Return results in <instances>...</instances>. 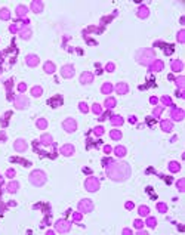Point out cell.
<instances>
[{"label":"cell","mask_w":185,"mask_h":235,"mask_svg":"<svg viewBox=\"0 0 185 235\" xmlns=\"http://www.w3.org/2000/svg\"><path fill=\"white\" fill-rule=\"evenodd\" d=\"M133 225H135V228H136V229H141V228L144 226V223H142V220H139V219H136V220L133 222Z\"/></svg>","instance_id":"51"},{"label":"cell","mask_w":185,"mask_h":235,"mask_svg":"<svg viewBox=\"0 0 185 235\" xmlns=\"http://www.w3.org/2000/svg\"><path fill=\"white\" fill-rule=\"evenodd\" d=\"M155 59V55H154V50L150 49V47H144V49H139L138 53H136V61L141 64V65H147L150 67L151 62Z\"/></svg>","instance_id":"2"},{"label":"cell","mask_w":185,"mask_h":235,"mask_svg":"<svg viewBox=\"0 0 185 235\" xmlns=\"http://www.w3.org/2000/svg\"><path fill=\"white\" fill-rule=\"evenodd\" d=\"M175 83H176V86H178V89H185V77H176L175 78Z\"/></svg>","instance_id":"35"},{"label":"cell","mask_w":185,"mask_h":235,"mask_svg":"<svg viewBox=\"0 0 185 235\" xmlns=\"http://www.w3.org/2000/svg\"><path fill=\"white\" fill-rule=\"evenodd\" d=\"M104 152H105V154H110V152H111V147H110V145H105V147H104Z\"/></svg>","instance_id":"55"},{"label":"cell","mask_w":185,"mask_h":235,"mask_svg":"<svg viewBox=\"0 0 185 235\" xmlns=\"http://www.w3.org/2000/svg\"><path fill=\"white\" fill-rule=\"evenodd\" d=\"M160 127H161V130L163 132H172L173 130V123L170 121V120H163L161 123H160Z\"/></svg>","instance_id":"20"},{"label":"cell","mask_w":185,"mask_h":235,"mask_svg":"<svg viewBox=\"0 0 185 235\" xmlns=\"http://www.w3.org/2000/svg\"><path fill=\"white\" fill-rule=\"evenodd\" d=\"M55 229H56L59 234H67V232H70V229H71V223H70L68 220H65V219H59V220H56V223H55Z\"/></svg>","instance_id":"6"},{"label":"cell","mask_w":185,"mask_h":235,"mask_svg":"<svg viewBox=\"0 0 185 235\" xmlns=\"http://www.w3.org/2000/svg\"><path fill=\"white\" fill-rule=\"evenodd\" d=\"M123 123H125L123 117H120V115H111V124L113 126H122Z\"/></svg>","instance_id":"26"},{"label":"cell","mask_w":185,"mask_h":235,"mask_svg":"<svg viewBox=\"0 0 185 235\" xmlns=\"http://www.w3.org/2000/svg\"><path fill=\"white\" fill-rule=\"evenodd\" d=\"M2 180H3V178H2V175H0V182H2Z\"/></svg>","instance_id":"61"},{"label":"cell","mask_w":185,"mask_h":235,"mask_svg":"<svg viewBox=\"0 0 185 235\" xmlns=\"http://www.w3.org/2000/svg\"><path fill=\"white\" fill-rule=\"evenodd\" d=\"M84 188H86V191H89V192H96V191L99 189V180H98V178L89 176V178L86 179V182H84Z\"/></svg>","instance_id":"4"},{"label":"cell","mask_w":185,"mask_h":235,"mask_svg":"<svg viewBox=\"0 0 185 235\" xmlns=\"http://www.w3.org/2000/svg\"><path fill=\"white\" fill-rule=\"evenodd\" d=\"M116 70V65L113 64V62H108L107 65H105V71H108V73H113Z\"/></svg>","instance_id":"47"},{"label":"cell","mask_w":185,"mask_h":235,"mask_svg":"<svg viewBox=\"0 0 185 235\" xmlns=\"http://www.w3.org/2000/svg\"><path fill=\"white\" fill-rule=\"evenodd\" d=\"M126 152H127V151H126V148H125V147H122V145H119V147H116V148H114V154H116L119 158L125 157V155H126Z\"/></svg>","instance_id":"28"},{"label":"cell","mask_w":185,"mask_h":235,"mask_svg":"<svg viewBox=\"0 0 185 235\" xmlns=\"http://www.w3.org/2000/svg\"><path fill=\"white\" fill-rule=\"evenodd\" d=\"M27 142L24 141V139H17L15 141V144H14V148H15V151H18V152H24L25 149H27Z\"/></svg>","instance_id":"17"},{"label":"cell","mask_w":185,"mask_h":235,"mask_svg":"<svg viewBox=\"0 0 185 235\" xmlns=\"http://www.w3.org/2000/svg\"><path fill=\"white\" fill-rule=\"evenodd\" d=\"M148 68H150V71H154V73H157V71H163L164 64H163V61H160V59H154Z\"/></svg>","instance_id":"12"},{"label":"cell","mask_w":185,"mask_h":235,"mask_svg":"<svg viewBox=\"0 0 185 235\" xmlns=\"http://www.w3.org/2000/svg\"><path fill=\"white\" fill-rule=\"evenodd\" d=\"M116 103H117V102H116L114 98H107L105 102H104V106H105L107 109H113V108L116 106Z\"/></svg>","instance_id":"29"},{"label":"cell","mask_w":185,"mask_h":235,"mask_svg":"<svg viewBox=\"0 0 185 235\" xmlns=\"http://www.w3.org/2000/svg\"><path fill=\"white\" fill-rule=\"evenodd\" d=\"M138 213H139V216L147 217V216H150V208H148L147 206H141V207L138 208Z\"/></svg>","instance_id":"34"},{"label":"cell","mask_w":185,"mask_h":235,"mask_svg":"<svg viewBox=\"0 0 185 235\" xmlns=\"http://www.w3.org/2000/svg\"><path fill=\"white\" fill-rule=\"evenodd\" d=\"M123 234H125V235H130L132 231H130V229H123Z\"/></svg>","instance_id":"60"},{"label":"cell","mask_w":185,"mask_h":235,"mask_svg":"<svg viewBox=\"0 0 185 235\" xmlns=\"http://www.w3.org/2000/svg\"><path fill=\"white\" fill-rule=\"evenodd\" d=\"M122 136H123V135H122V132H120V130H117V129H114V130H111V132H110V138H111V139H114V141H120V139H122Z\"/></svg>","instance_id":"32"},{"label":"cell","mask_w":185,"mask_h":235,"mask_svg":"<svg viewBox=\"0 0 185 235\" xmlns=\"http://www.w3.org/2000/svg\"><path fill=\"white\" fill-rule=\"evenodd\" d=\"M170 117H172L173 120H176V121H181V120H184L185 112H184L182 109H178L175 105H172V109H170Z\"/></svg>","instance_id":"9"},{"label":"cell","mask_w":185,"mask_h":235,"mask_svg":"<svg viewBox=\"0 0 185 235\" xmlns=\"http://www.w3.org/2000/svg\"><path fill=\"white\" fill-rule=\"evenodd\" d=\"M31 95H33L34 98H39V96L43 95V89H42L40 86H34V87H31Z\"/></svg>","instance_id":"31"},{"label":"cell","mask_w":185,"mask_h":235,"mask_svg":"<svg viewBox=\"0 0 185 235\" xmlns=\"http://www.w3.org/2000/svg\"><path fill=\"white\" fill-rule=\"evenodd\" d=\"M105 172H107V176L116 182H123L130 178V166L125 161H111L107 166Z\"/></svg>","instance_id":"1"},{"label":"cell","mask_w":185,"mask_h":235,"mask_svg":"<svg viewBox=\"0 0 185 235\" xmlns=\"http://www.w3.org/2000/svg\"><path fill=\"white\" fill-rule=\"evenodd\" d=\"M9 18H11V12H9V9H6V8L0 9V19H3V21H8Z\"/></svg>","instance_id":"30"},{"label":"cell","mask_w":185,"mask_h":235,"mask_svg":"<svg viewBox=\"0 0 185 235\" xmlns=\"http://www.w3.org/2000/svg\"><path fill=\"white\" fill-rule=\"evenodd\" d=\"M27 14H28V9H27L25 6H22V5H21V6H18V8H17V17H18V18H25V17H27Z\"/></svg>","instance_id":"24"},{"label":"cell","mask_w":185,"mask_h":235,"mask_svg":"<svg viewBox=\"0 0 185 235\" xmlns=\"http://www.w3.org/2000/svg\"><path fill=\"white\" fill-rule=\"evenodd\" d=\"M145 225H148L150 228H155V225H157L155 217H150V216H147V223H145Z\"/></svg>","instance_id":"40"},{"label":"cell","mask_w":185,"mask_h":235,"mask_svg":"<svg viewBox=\"0 0 185 235\" xmlns=\"http://www.w3.org/2000/svg\"><path fill=\"white\" fill-rule=\"evenodd\" d=\"M11 115H12V112L9 111V112H6V114L2 117V126H6V124H8V120H9L8 117H11Z\"/></svg>","instance_id":"45"},{"label":"cell","mask_w":185,"mask_h":235,"mask_svg":"<svg viewBox=\"0 0 185 235\" xmlns=\"http://www.w3.org/2000/svg\"><path fill=\"white\" fill-rule=\"evenodd\" d=\"M74 67L73 65H64L62 68H61V75L64 77V78H71L73 75H74Z\"/></svg>","instance_id":"10"},{"label":"cell","mask_w":185,"mask_h":235,"mask_svg":"<svg viewBox=\"0 0 185 235\" xmlns=\"http://www.w3.org/2000/svg\"><path fill=\"white\" fill-rule=\"evenodd\" d=\"M6 189H8V192H11V194H15L18 189H19V183L18 182H15V180H12L8 186H6Z\"/></svg>","instance_id":"25"},{"label":"cell","mask_w":185,"mask_h":235,"mask_svg":"<svg viewBox=\"0 0 185 235\" xmlns=\"http://www.w3.org/2000/svg\"><path fill=\"white\" fill-rule=\"evenodd\" d=\"M157 210H158L160 213H166V211H167V206H166L164 203H157Z\"/></svg>","instance_id":"41"},{"label":"cell","mask_w":185,"mask_h":235,"mask_svg":"<svg viewBox=\"0 0 185 235\" xmlns=\"http://www.w3.org/2000/svg\"><path fill=\"white\" fill-rule=\"evenodd\" d=\"M74 147L71 145V144H65V145H62L61 147V149H59V152L62 154V155H65V157H70V155H73L74 154Z\"/></svg>","instance_id":"13"},{"label":"cell","mask_w":185,"mask_h":235,"mask_svg":"<svg viewBox=\"0 0 185 235\" xmlns=\"http://www.w3.org/2000/svg\"><path fill=\"white\" fill-rule=\"evenodd\" d=\"M28 98L25 96V95H17V98L14 99V105L18 108V109H25L27 106H28Z\"/></svg>","instance_id":"7"},{"label":"cell","mask_w":185,"mask_h":235,"mask_svg":"<svg viewBox=\"0 0 185 235\" xmlns=\"http://www.w3.org/2000/svg\"><path fill=\"white\" fill-rule=\"evenodd\" d=\"M178 42L179 43H185V30H181L178 33Z\"/></svg>","instance_id":"42"},{"label":"cell","mask_w":185,"mask_h":235,"mask_svg":"<svg viewBox=\"0 0 185 235\" xmlns=\"http://www.w3.org/2000/svg\"><path fill=\"white\" fill-rule=\"evenodd\" d=\"M173 47H175V46H172V45H167V46H166V49H164V53H166V55H170V53L173 52Z\"/></svg>","instance_id":"49"},{"label":"cell","mask_w":185,"mask_h":235,"mask_svg":"<svg viewBox=\"0 0 185 235\" xmlns=\"http://www.w3.org/2000/svg\"><path fill=\"white\" fill-rule=\"evenodd\" d=\"M94 133H95L96 136H102V135H104V127H102V126L95 127V129H94Z\"/></svg>","instance_id":"44"},{"label":"cell","mask_w":185,"mask_h":235,"mask_svg":"<svg viewBox=\"0 0 185 235\" xmlns=\"http://www.w3.org/2000/svg\"><path fill=\"white\" fill-rule=\"evenodd\" d=\"M126 208H127V210H132V208H133V203H132V201H127V203H126Z\"/></svg>","instance_id":"56"},{"label":"cell","mask_w":185,"mask_h":235,"mask_svg":"<svg viewBox=\"0 0 185 235\" xmlns=\"http://www.w3.org/2000/svg\"><path fill=\"white\" fill-rule=\"evenodd\" d=\"M62 127H64V130H65V132L73 133V132H76V130H77V123H76V120H74V119H67V120H64Z\"/></svg>","instance_id":"8"},{"label":"cell","mask_w":185,"mask_h":235,"mask_svg":"<svg viewBox=\"0 0 185 235\" xmlns=\"http://www.w3.org/2000/svg\"><path fill=\"white\" fill-rule=\"evenodd\" d=\"M31 11L34 12V14H40V12H43V2L42 0H34V2H31Z\"/></svg>","instance_id":"14"},{"label":"cell","mask_w":185,"mask_h":235,"mask_svg":"<svg viewBox=\"0 0 185 235\" xmlns=\"http://www.w3.org/2000/svg\"><path fill=\"white\" fill-rule=\"evenodd\" d=\"M39 62H40V59L37 55H27V58H25V64L28 67H37Z\"/></svg>","instance_id":"15"},{"label":"cell","mask_w":185,"mask_h":235,"mask_svg":"<svg viewBox=\"0 0 185 235\" xmlns=\"http://www.w3.org/2000/svg\"><path fill=\"white\" fill-rule=\"evenodd\" d=\"M161 102H163L164 105H167V106H172V105H173V103H172V99H170L169 96H163V98H161Z\"/></svg>","instance_id":"46"},{"label":"cell","mask_w":185,"mask_h":235,"mask_svg":"<svg viewBox=\"0 0 185 235\" xmlns=\"http://www.w3.org/2000/svg\"><path fill=\"white\" fill-rule=\"evenodd\" d=\"M9 30H11V33H18V31H19V27H18L17 24H12Z\"/></svg>","instance_id":"52"},{"label":"cell","mask_w":185,"mask_h":235,"mask_svg":"<svg viewBox=\"0 0 185 235\" xmlns=\"http://www.w3.org/2000/svg\"><path fill=\"white\" fill-rule=\"evenodd\" d=\"M92 111H94L96 115H101L102 114V106L99 103H94V105H92Z\"/></svg>","instance_id":"38"},{"label":"cell","mask_w":185,"mask_h":235,"mask_svg":"<svg viewBox=\"0 0 185 235\" xmlns=\"http://www.w3.org/2000/svg\"><path fill=\"white\" fill-rule=\"evenodd\" d=\"M92 81H94V74H92L90 71H84L80 75V83L81 84H90Z\"/></svg>","instance_id":"11"},{"label":"cell","mask_w":185,"mask_h":235,"mask_svg":"<svg viewBox=\"0 0 185 235\" xmlns=\"http://www.w3.org/2000/svg\"><path fill=\"white\" fill-rule=\"evenodd\" d=\"M49 103H50V105H52L53 108H56V105H61V103H62V98H61V96L58 95V96H56V99H55V98L49 99Z\"/></svg>","instance_id":"36"},{"label":"cell","mask_w":185,"mask_h":235,"mask_svg":"<svg viewBox=\"0 0 185 235\" xmlns=\"http://www.w3.org/2000/svg\"><path fill=\"white\" fill-rule=\"evenodd\" d=\"M113 90H114V86H113L111 83H108V81H107V83H104V84H102V87H101V92H102L104 95H110Z\"/></svg>","instance_id":"23"},{"label":"cell","mask_w":185,"mask_h":235,"mask_svg":"<svg viewBox=\"0 0 185 235\" xmlns=\"http://www.w3.org/2000/svg\"><path fill=\"white\" fill-rule=\"evenodd\" d=\"M176 186H178V191L179 192H184L185 191V179H179L176 182Z\"/></svg>","instance_id":"39"},{"label":"cell","mask_w":185,"mask_h":235,"mask_svg":"<svg viewBox=\"0 0 185 235\" xmlns=\"http://www.w3.org/2000/svg\"><path fill=\"white\" fill-rule=\"evenodd\" d=\"M36 124H37V127H39L40 130H45V129L48 127V121H46L45 119H39V120L36 121Z\"/></svg>","instance_id":"37"},{"label":"cell","mask_w":185,"mask_h":235,"mask_svg":"<svg viewBox=\"0 0 185 235\" xmlns=\"http://www.w3.org/2000/svg\"><path fill=\"white\" fill-rule=\"evenodd\" d=\"M129 121H130L132 124H135V123H136V117H135V115H130V117H129Z\"/></svg>","instance_id":"57"},{"label":"cell","mask_w":185,"mask_h":235,"mask_svg":"<svg viewBox=\"0 0 185 235\" xmlns=\"http://www.w3.org/2000/svg\"><path fill=\"white\" fill-rule=\"evenodd\" d=\"M31 30L28 28V27H25V28H22L21 31H19V36H21V39H24V40H28L30 37H31Z\"/></svg>","instance_id":"27"},{"label":"cell","mask_w":185,"mask_h":235,"mask_svg":"<svg viewBox=\"0 0 185 235\" xmlns=\"http://www.w3.org/2000/svg\"><path fill=\"white\" fill-rule=\"evenodd\" d=\"M30 182L34 186H43L46 183V173L42 170H34L30 175Z\"/></svg>","instance_id":"3"},{"label":"cell","mask_w":185,"mask_h":235,"mask_svg":"<svg viewBox=\"0 0 185 235\" xmlns=\"http://www.w3.org/2000/svg\"><path fill=\"white\" fill-rule=\"evenodd\" d=\"M150 102H151V103H157V102H158V99H157L155 96H153V98L150 99Z\"/></svg>","instance_id":"59"},{"label":"cell","mask_w":185,"mask_h":235,"mask_svg":"<svg viewBox=\"0 0 185 235\" xmlns=\"http://www.w3.org/2000/svg\"><path fill=\"white\" fill-rule=\"evenodd\" d=\"M78 108H80L81 112H89V106H87L86 102H80V103H78Z\"/></svg>","instance_id":"43"},{"label":"cell","mask_w":185,"mask_h":235,"mask_svg":"<svg viewBox=\"0 0 185 235\" xmlns=\"http://www.w3.org/2000/svg\"><path fill=\"white\" fill-rule=\"evenodd\" d=\"M25 89H27V84H25V83H19V84H18V90H19L21 93L25 92Z\"/></svg>","instance_id":"53"},{"label":"cell","mask_w":185,"mask_h":235,"mask_svg":"<svg viewBox=\"0 0 185 235\" xmlns=\"http://www.w3.org/2000/svg\"><path fill=\"white\" fill-rule=\"evenodd\" d=\"M161 112H163V106H157V108L153 111V115H154V117H158Z\"/></svg>","instance_id":"48"},{"label":"cell","mask_w":185,"mask_h":235,"mask_svg":"<svg viewBox=\"0 0 185 235\" xmlns=\"http://www.w3.org/2000/svg\"><path fill=\"white\" fill-rule=\"evenodd\" d=\"M116 92H117L119 95H126V93L129 92V86H127V83H125V81L117 83V86H116Z\"/></svg>","instance_id":"19"},{"label":"cell","mask_w":185,"mask_h":235,"mask_svg":"<svg viewBox=\"0 0 185 235\" xmlns=\"http://www.w3.org/2000/svg\"><path fill=\"white\" fill-rule=\"evenodd\" d=\"M12 87V80H8L6 81V89H11Z\"/></svg>","instance_id":"58"},{"label":"cell","mask_w":185,"mask_h":235,"mask_svg":"<svg viewBox=\"0 0 185 235\" xmlns=\"http://www.w3.org/2000/svg\"><path fill=\"white\" fill-rule=\"evenodd\" d=\"M15 175H17V173H15L14 169H8V170H6V176H8V178H15Z\"/></svg>","instance_id":"50"},{"label":"cell","mask_w":185,"mask_h":235,"mask_svg":"<svg viewBox=\"0 0 185 235\" xmlns=\"http://www.w3.org/2000/svg\"><path fill=\"white\" fill-rule=\"evenodd\" d=\"M43 70H45V73H48V74H53V73H55V70H56V67H55V64H53V62L48 61V62H45Z\"/></svg>","instance_id":"21"},{"label":"cell","mask_w":185,"mask_h":235,"mask_svg":"<svg viewBox=\"0 0 185 235\" xmlns=\"http://www.w3.org/2000/svg\"><path fill=\"white\" fill-rule=\"evenodd\" d=\"M169 170H170L172 173H178V172L181 170L179 163H176V161H170V163H169Z\"/></svg>","instance_id":"33"},{"label":"cell","mask_w":185,"mask_h":235,"mask_svg":"<svg viewBox=\"0 0 185 235\" xmlns=\"http://www.w3.org/2000/svg\"><path fill=\"white\" fill-rule=\"evenodd\" d=\"M73 219H74V222H80V220H81V213H74V214H73Z\"/></svg>","instance_id":"54"},{"label":"cell","mask_w":185,"mask_h":235,"mask_svg":"<svg viewBox=\"0 0 185 235\" xmlns=\"http://www.w3.org/2000/svg\"><path fill=\"white\" fill-rule=\"evenodd\" d=\"M40 144L48 147V145H52V144H53V139H52V136H50V135L45 133V135H42V136H40Z\"/></svg>","instance_id":"22"},{"label":"cell","mask_w":185,"mask_h":235,"mask_svg":"<svg viewBox=\"0 0 185 235\" xmlns=\"http://www.w3.org/2000/svg\"><path fill=\"white\" fill-rule=\"evenodd\" d=\"M136 15H138V18H141V19H145V18H148L150 17V9L147 8V6H139L138 8V11H136Z\"/></svg>","instance_id":"18"},{"label":"cell","mask_w":185,"mask_h":235,"mask_svg":"<svg viewBox=\"0 0 185 235\" xmlns=\"http://www.w3.org/2000/svg\"><path fill=\"white\" fill-rule=\"evenodd\" d=\"M77 208H78L80 213H90L92 210H94V203H92V200H89V198H83L78 203Z\"/></svg>","instance_id":"5"},{"label":"cell","mask_w":185,"mask_h":235,"mask_svg":"<svg viewBox=\"0 0 185 235\" xmlns=\"http://www.w3.org/2000/svg\"><path fill=\"white\" fill-rule=\"evenodd\" d=\"M170 68H172L173 73H179V71L184 70V62H182L181 59H173V61L170 62Z\"/></svg>","instance_id":"16"}]
</instances>
